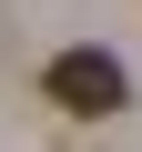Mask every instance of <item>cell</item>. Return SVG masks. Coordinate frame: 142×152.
I'll return each mask as SVG.
<instances>
[{"label": "cell", "instance_id": "6da1fadb", "mask_svg": "<svg viewBox=\"0 0 142 152\" xmlns=\"http://www.w3.org/2000/svg\"><path fill=\"white\" fill-rule=\"evenodd\" d=\"M41 91H51L61 112H122V102H132V71H122L112 51H61V61L41 71Z\"/></svg>", "mask_w": 142, "mask_h": 152}]
</instances>
